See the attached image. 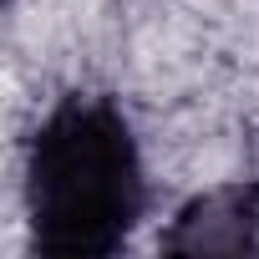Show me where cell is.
<instances>
[{
	"instance_id": "7a4b0ae2",
	"label": "cell",
	"mask_w": 259,
	"mask_h": 259,
	"mask_svg": "<svg viewBox=\"0 0 259 259\" xmlns=\"http://www.w3.org/2000/svg\"><path fill=\"white\" fill-rule=\"evenodd\" d=\"M259 244V183H224L198 193L163 234L168 254H244Z\"/></svg>"
},
{
	"instance_id": "6da1fadb",
	"label": "cell",
	"mask_w": 259,
	"mask_h": 259,
	"mask_svg": "<svg viewBox=\"0 0 259 259\" xmlns=\"http://www.w3.org/2000/svg\"><path fill=\"white\" fill-rule=\"evenodd\" d=\"M143 203V153L122 107L97 92L61 97L26 153L31 244L51 259L117 254L138 229Z\"/></svg>"
}]
</instances>
